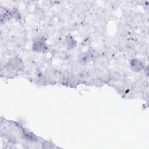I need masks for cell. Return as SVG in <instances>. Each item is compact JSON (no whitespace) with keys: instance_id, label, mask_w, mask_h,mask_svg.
Returning <instances> with one entry per match:
<instances>
[{"instance_id":"6da1fadb","label":"cell","mask_w":149,"mask_h":149,"mask_svg":"<svg viewBox=\"0 0 149 149\" xmlns=\"http://www.w3.org/2000/svg\"><path fill=\"white\" fill-rule=\"evenodd\" d=\"M34 49L39 52L44 51L46 49V45L45 41L42 40H38L37 41L34 42L33 45Z\"/></svg>"},{"instance_id":"7a4b0ae2","label":"cell","mask_w":149,"mask_h":149,"mask_svg":"<svg viewBox=\"0 0 149 149\" xmlns=\"http://www.w3.org/2000/svg\"><path fill=\"white\" fill-rule=\"evenodd\" d=\"M131 66L132 69L135 71L141 70L143 68V64L140 61L137 59H133L131 62Z\"/></svg>"}]
</instances>
